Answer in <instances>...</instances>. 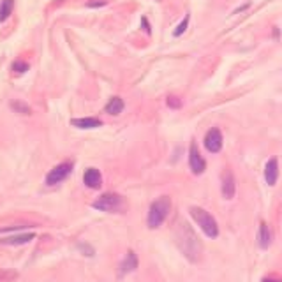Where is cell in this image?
I'll return each instance as SVG.
<instances>
[{"label":"cell","instance_id":"cell-1","mask_svg":"<svg viewBox=\"0 0 282 282\" xmlns=\"http://www.w3.org/2000/svg\"><path fill=\"white\" fill-rule=\"evenodd\" d=\"M175 235H177V245L190 261H198L203 252V245H201L200 238L192 231V228L187 222L180 221L175 228Z\"/></svg>","mask_w":282,"mask_h":282},{"label":"cell","instance_id":"cell-2","mask_svg":"<svg viewBox=\"0 0 282 282\" xmlns=\"http://www.w3.org/2000/svg\"><path fill=\"white\" fill-rule=\"evenodd\" d=\"M189 213L206 236L212 238V240L219 236V224H217L215 217H213L212 213L206 212V210L201 208V206H190Z\"/></svg>","mask_w":282,"mask_h":282},{"label":"cell","instance_id":"cell-3","mask_svg":"<svg viewBox=\"0 0 282 282\" xmlns=\"http://www.w3.org/2000/svg\"><path fill=\"white\" fill-rule=\"evenodd\" d=\"M169 210H171V200L168 196H161L150 205L148 208V217H146V224L150 229H157L169 215Z\"/></svg>","mask_w":282,"mask_h":282},{"label":"cell","instance_id":"cell-4","mask_svg":"<svg viewBox=\"0 0 282 282\" xmlns=\"http://www.w3.org/2000/svg\"><path fill=\"white\" fill-rule=\"evenodd\" d=\"M92 206L99 212H124L125 200L117 192H106L94 201Z\"/></svg>","mask_w":282,"mask_h":282},{"label":"cell","instance_id":"cell-5","mask_svg":"<svg viewBox=\"0 0 282 282\" xmlns=\"http://www.w3.org/2000/svg\"><path fill=\"white\" fill-rule=\"evenodd\" d=\"M73 168H74L73 161H66V162H60L58 166H55V168L46 175V185L51 187V185L60 184V182H63L71 173H73Z\"/></svg>","mask_w":282,"mask_h":282},{"label":"cell","instance_id":"cell-6","mask_svg":"<svg viewBox=\"0 0 282 282\" xmlns=\"http://www.w3.org/2000/svg\"><path fill=\"white\" fill-rule=\"evenodd\" d=\"M189 168L194 175H203L206 169V161L201 156L200 148H198L196 143H190V148H189Z\"/></svg>","mask_w":282,"mask_h":282},{"label":"cell","instance_id":"cell-7","mask_svg":"<svg viewBox=\"0 0 282 282\" xmlns=\"http://www.w3.org/2000/svg\"><path fill=\"white\" fill-rule=\"evenodd\" d=\"M222 143H224V138H222L221 129L219 127H212L205 136V148L210 154H219L222 150Z\"/></svg>","mask_w":282,"mask_h":282},{"label":"cell","instance_id":"cell-8","mask_svg":"<svg viewBox=\"0 0 282 282\" xmlns=\"http://www.w3.org/2000/svg\"><path fill=\"white\" fill-rule=\"evenodd\" d=\"M221 189H222V196L224 200H233L236 194V182H235V175L231 173V169H224L221 177Z\"/></svg>","mask_w":282,"mask_h":282},{"label":"cell","instance_id":"cell-9","mask_svg":"<svg viewBox=\"0 0 282 282\" xmlns=\"http://www.w3.org/2000/svg\"><path fill=\"white\" fill-rule=\"evenodd\" d=\"M265 180L268 185H275L279 180V159L277 157H270L265 164Z\"/></svg>","mask_w":282,"mask_h":282},{"label":"cell","instance_id":"cell-10","mask_svg":"<svg viewBox=\"0 0 282 282\" xmlns=\"http://www.w3.org/2000/svg\"><path fill=\"white\" fill-rule=\"evenodd\" d=\"M83 182H85V185L89 189H101L102 185V175L99 169L95 168H89L83 175Z\"/></svg>","mask_w":282,"mask_h":282},{"label":"cell","instance_id":"cell-11","mask_svg":"<svg viewBox=\"0 0 282 282\" xmlns=\"http://www.w3.org/2000/svg\"><path fill=\"white\" fill-rule=\"evenodd\" d=\"M34 238H35L34 233H21V235L0 238V244L2 245H23V244H29V242L34 240Z\"/></svg>","mask_w":282,"mask_h":282},{"label":"cell","instance_id":"cell-12","mask_svg":"<svg viewBox=\"0 0 282 282\" xmlns=\"http://www.w3.org/2000/svg\"><path fill=\"white\" fill-rule=\"evenodd\" d=\"M138 263H140V261H138V256L134 254V251H129L125 259L122 261L120 265V275H127V273L134 272V270L138 268Z\"/></svg>","mask_w":282,"mask_h":282},{"label":"cell","instance_id":"cell-13","mask_svg":"<svg viewBox=\"0 0 282 282\" xmlns=\"http://www.w3.org/2000/svg\"><path fill=\"white\" fill-rule=\"evenodd\" d=\"M71 125L78 127V129H97V127L102 125V120L94 117H86V118H73L71 120Z\"/></svg>","mask_w":282,"mask_h":282},{"label":"cell","instance_id":"cell-14","mask_svg":"<svg viewBox=\"0 0 282 282\" xmlns=\"http://www.w3.org/2000/svg\"><path fill=\"white\" fill-rule=\"evenodd\" d=\"M257 244L263 251H267L272 244V233H270V228L267 222H261L259 224V231H257Z\"/></svg>","mask_w":282,"mask_h":282},{"label":"cell","instance_id":"cell-15","mask_svg":"<svg viewBox=\"0 0 282 282\" xmlns=\"http://www.w3.org/2000/svg\"><path fill=\"white\" fill-rule=\"evenodd\" d=\"M124 108H125V104H124V101H122L120 97H111L104 110H106V113L117 117V115H120L122 111H124Z\"/></svg>","mask_w":282,"mask_h":282},{"label":"cell","instance_id":"cell-16","mask_svg":"<svg viewBox=\"0 0 282 282\" xmlns=\"http://www.w3.org/2000/svg\"><path fill=\"white\" fill-rule=\"evenodd\" d=\"M14 9V0H2L0 2V23H4Z\"/></svg>","mask_w":282,"mask_h":282},{"label":"cell","instance_id":"cell-17","mask_svg":"<svg viewBox=\"0 0 282 282\" xmlns=\"http://www.w3.org/2000/svg\"><path fill=\"white\" fill-rule=\"evenodd\" d=\"M187 27H189V14H185V16H184V19H182V21L178 23L177 29H175L173 35H175V37H178V35H184V34H185V30H187Z\"/></svg>","mask_w":282,"mask_h":282},{"label":"cell","instance_id":"cell-18","mask_svg":"<svg viewBox=\"0 0 282 282\" xmlns=\"http://www.w3.org/2000/svg\"><path fill=\"white\" fill-rule=\"evenodd\" d=\"M11 108H13L14 111H18V113H21V115H30V111H32L29 104H25V102H19V101L11 102Z\"/></svg>","mask_w":282,"mask_h":282},{"label":"cell","instance_id":"cell-19","mask_svg":"<svg viewBox=\"0 0 282 282\" xmlns=\"http://www.w3.org/2000/svg\"><path fill=\"white\" fill-rule=\"evenodd\" d=\"M29 63L27 62H23V60H16V62H13V71L14 73H18V74H23V73H27L29 71Z\"/></svg>","mask_w":282,"mask_h":282},{"label":"cell","instance_id":"cell-20","mask_svg":"<svg viewBox=\"0 0 282 282\" xmlns=\"http://www.w3.org/2000/svg\"><path fill=\"white\" fill-rule=\"evenodd\" d=\"M166 104H168V108H171V110H180L182 108V101L178 97H175V95H169V97L166 99Z\"/></svg>","mask_w":282,"mask_h":282},{"label":"cell","instance_id":"cell-21","mask_svg":"<svg viewBox=\"0 0 282 282\" xmlns=\"http://www.w3.org/2000/svg\"><path fill=\"white\" fill-rule=\"evenodd\" d=\"M108 4V0H90L89 4H86V7H102Z\"/></svg>","mask_w":282,"mask_h":282},{"label":"cell","instance_id":"cell-22","mask_svg":"<svg viewBox=\"0 0 282 282\" xmlns=\"http://www.w3.org/2000/svg\"><path fill=\"white\" fill-rule=\"evenodd\" d=\"M141 23H143V27H145V32H146V34H150V32H152V30H150V27H148V21H146V18H143V19H141Z\"/></svg>","mask_w":282,"mask_h":282},{"label":"cell","instance_id":"cell-23","mask_svg":"<svg viewBox=\"0 0 282 282\" xmlns=\"http://www.w3.org/2000/svg\"><path fill=\"white\" fill-rule=\"evenodd\" d=\"M261 282H282V280H279V279H273V277H265L263 280Z\"/></svg>","mask_w":282,"mask_h":282}]
</instances>
